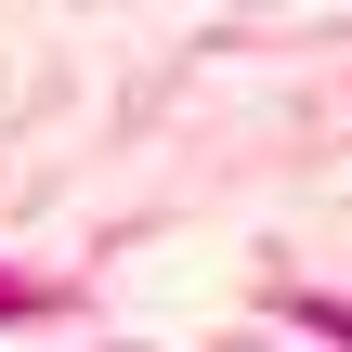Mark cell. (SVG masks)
Masks as SVG:
<instances>
[]
</instances>
